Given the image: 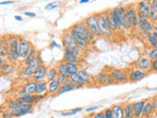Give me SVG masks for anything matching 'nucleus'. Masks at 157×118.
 Returning a JSON list of instances; mask_svg holds the SVG:
<instances>
[{"label": "nucleus", "mask_w": 157, "mask_h": 118, "mask_svg": "<svg viewBox=\"0 0 157 118\" xmlns=\"http://www.w3.org/2000/svg\"><path fill=\"white\" fill-rule=\"evenodd\" d=\"M150 6H151V0H140L136 4V8L137 14H139V17L149 19Z\"/></svg>", "instance_id": "6e6552de"}, {"label": "nucleus", "mask_w": 157, "mask_h": 118, "mask_svg": "<svg viewBox=\"0 0 157 118\" xmlns=\"http://www.w3.org/2000/svg\"><path fill=\"white\" fill-rule=\"evenodd\" d=\"M156 17H157V0H151L149 20L154 24L155 23V20H156Z\"/></svg>", "instance_id": "72a5a7b5"}, {"label": "nucleus", "mask_w": 157, "mask_h": 118, "mask_svg": "<svg viewBox=\"0 0 157 118\" xmlns=\"http://www.w3.org/2000/svg\"><path fill=\"white\" fill-rule=\"evenodd\" d=\"M103 111H104L105 118H113V110H112V107H107Z\"/></svg>", "instance_id": "c03bdc74"}, {"label": "nucleus", "mask_w": 157, "mask_h": 118, "mask_svg": "<svg viewBox=\"0 0 157 118\" xmlns=\"http://www.w3.org/2000/svg\"><path fill=\"white\" fill-rule=\"evenodd\" d=\"M36 82L31 79V80H29L21 88H20V91L18 92V95L19 96L34 95V92H36Z\"/></svg>", "instance_id": "2eb2a0df"}, {"label": "nucleus", "mask_w": 157, "mask_h": 118, "mask_svg": "<svg viewBox=\"0 0 157 118\" xmlns=\"http://www.w3.org/2000/svg\"><path fill=\"white\" fill-rule=\"evenodd\" d=\"M94 83L96 85H99V86H107V85H110V84H113L114 81H113L109 72L103 71L94 76Z\"/></svg>", "instance_id": "ddd939ff"}, {"label": "nucleus", "mask_w": 157, "mask_h": 118, "mask_svg": "<svg viewBox=\"0 0 157 118\" xmlns=\"http://www.w3.org/2000/svg\"><path fill=\"white\" fill-rule=\"evenodd\" d=\"M153 33H157V25H154V28H153Z\"/></svg>", "instance_id": "052dcab7"}, {"label": "nucleus", "mask_w": 157, "mask_h": 118, "mask_svg": "<svg viewBox=\"0 0 157 118\" xmlns=\"http://www.w3.org/2000/svg\"><path fill=\"white\" fill-rule=\"evenodd\" d=\"M70 29H72L73 31H75L76 33H78L83 38H86L88 42L94 41V39L96 38V37L94 36V34H93L90 31V30L86 28V26L83 24V22H78V23L74 24Z\"/></svg>", "instance_id": "f03ea898"}, {"label": "nucleus", "mask_w": 157, "mask_h": 118, "mask_svg": "<svg viewBox=\"0 0 157 118\" xmlns=\"http://www.w3.org/2000/svg\"><path fill=\"white\" fill-rule=\"evenodd\" d=\"M6 63H7V62H6V59H4V58L1 57V59H0V69L3 68L4 65H5Z\"/></svg>", "instance_id": "864d4df0"}, {"label": "nucleus", "mask_w": 157, "mask_h": 118, "mask_svg": "<svg viewBox=\"0 0 157 118\" xmlns=\"http://www.w3.org/2000/svg\"><path fill=\"white\" fill-rule=\"evenodd\" d=\"M129 74V82H139L144 79L147 75V73L139 70L137 68H132L128 71Z\"/></svg>", "instance_id": "6ab92c4d"}, {"label": "nucleus", "mask_w": 157, "mask_h": 118, "mask_svg": "<svg viewBox=\"0 0 157 118\" xmlns=\"http://www.w3.org/2000/svg\"><path fill=\"white\" fill-rule=\"evenodd\" d=\"M151 104H152V109H153V112L157 113V96H155L154 97L151 98Z\"/></svg>", "instance_id": "49530a36"}, {"label": "nucleus", "mask_w": 157, "mask_h": 118, "mask_svg": "<svg viewBox=\"0 0 157 118\" xmlns=\"http://www.w3.org/2000/svg\"><path fill=\"white\" fill-rule=\"evenodd\" d=\"M25 16H27V17H36V14L33 13V12H25Z\"/></svg>", "instance_id": "5fc2aeb1"}, {"label": "nucleus", "mask_w": 157, "mask_h": 118, "mask_svg": "<svg viewBox=\"0 0 157 118\" xmlns=\"http://www.w3.org/2000/svg\"><path fill=\"white\" fill-rule=\"evenodd\" d=\"M69 32L71 33L72 34V37H74V39L76 41V42L78 43V45L80 46L82 50H86V49L88 48V46H90V42H88L86 38H83L82 36H80L78 33H76L75 31H73L72 29H69Z\"/></svg>", "instance_id": "aec40b11"}, {"label": "nucleus", "mask_w": 157, "mask_h": 118, "mask_svg": "<svg viewBox=\"0 0 157 118\" xmlns=\"http://www.w3.org/2000/svg\"><path fill=\"white\" fill-rule=\"evenodd\" d=\"M123 106H124L125 118H136V113H135L132 102H125L123 103Z\"/></svg>", "instance_id": "b1692460"}, {"label": "nucleus", "mask_w": 157, "mask_h": 118, "mask_svg": "<svg viewBox=\"0 0 157 118\" xmlns=\"http://www.w3.org/2000/svg\"><path fill=\"white\" fill-rule=\"evenodd\" d=\"M17 100L20 103H21V104H24V103H33V104H36V103L37 102L36 95L19 96H17Z\"/></svg>", "instance_id": "bb28decb"}, {"label": "nucleus", "mask_w": 157, "mask_h": 118, "mask_svg": "<svg viewBox=\"0 0 157 118\" xmlns=\"http://www.w3.org/2000/svg\"><path fill=\"white\" fill-rule=\"evenodd\" d=\"M33 44L32 42L29 41L28 38L25 37H20L19 39V47H20V59L21 60H25L26 57L29 55V51L33 48Z\"/></svg>", "instance_id": "1a4fd4ad"}, {"label": "nucleus", "mask_w": 157, "mask_h": 118, "mask_svg": "<svg viewBox=\"0 0 157 118\" xmlns=\"http://www.w3.org/2000/svg\"><path fill=\"white\" fill-rule=\"evenodd\" d=\"M147 56H148L152 61L156 60V59H157V47H151L148 50Z\"/></svg>", "instance_id": "37998d69"}, {"label": "nucleus", "mask_w": 157, "mask_h": 118, "mask_svg": "<svg viewBox=\"0 0 157 118\" xmlns=\"http://www.w3.org/2000/svg\"><path fill=\"white\" fill-rule=\"evenodd\" d=\"M78 88L76 87V85L74 83H69V84H64V85H61L60 86V88H59V91L57 92L56 96H60L62 93H65V92H71V91H74Z\"/></svg>", "instance_id": "473e14b6"}, {"label": "nucleus", "mask_w": 157, "mask_h": 118, "mask_svg": "<svg viewBox=\"0 0 157 118\" xmlns=\"http://www.w3.org/2000/svg\"><path fill=\"white\" fill-rule=\"evenodd\" d=\"M154 36H155V37H156V39H157V33H154Z\"/></svg>", "instance_id": "e2e57ef3"}, {"label": "nucleus", "mask_w": 157, "mask_h": 118, "mask_svg": "<svg viewBox=\"0 0 157 118\" xmlns=\"http://www.w3.org/2000/svg\"><path fill=\"white\" fill-rule=\"evenodd\" d=\"M13 70H14V65H13V63L7 61V63L4 65V67L1 68V73H2V75L7 76V75H9V74H11V72H12Z\"/></svg>", "instance_id": "58836bf2"}, {"label": "nucleus", "mask_w": 157, "mask_h": 118, "mask_svg": "<svg viewBox=\"0 0 157 118\" xmlns=\"http://www.w3.org/2000/svg\"><path fill=\"white\" fill-rule=\"evenodd\" d=\"M98 26L100 28V31L102 33V36L105 37H111L113 36V31L110 29L109 25L106 20V12H99L96 13Z\"/></svg>", "instance_id": "39448f33"}, {"label": "nucleus", "mask_w": 157, "mask_h": 118, "mask_svg": "<svg viewBox=\"0 0 157 118\" xmlns=\"http://www.w3.org/2000/svg\"><path fill=\"white\" fill-rule=\"evenodd\" d=\"M7 60L11 63H17L20 60V47L18 41H10V52Z\"/></svg>", "instance_id": "f8f14e48"}, {"label": "nucleus", "mask_w": 157, "mask_h": 118, "mask_svg": "<svg viewBox=\"0 0 157 118\" xmlns=\"http://www.w3.org/2000/svg\"><path fill=\"white\" fill-rule=\"evenodd\" d=\"M88 2H90V0H80V4H85Z\"/></svg>", "instance_id": "bf43d9fd"}, {"label": "nucleus", "mask_w": 157, "mask_h": 118, "mask_svg": "<svg viewBox=\"0 0 157 118\" xmlns=\"http://www.w3.org/2000/svg\"><path fill=\"white\" fill-rule=\"evenodd\" d=\"M14 1H12V0H8V1H2L1 3H0V5H9V4H13Z\"/></svg>", "instance_id": "6e6d98bb"}, {"label": "nucleus", "mask_w": 157, "mask_h": 118, "mask_svg": "<svg viewBox=\"0 0 157 118\" xmlns=\"http://www.w3.org/2000/svg\"><path fill=\"white\" fill-rule=\"evenodd\" d=\"M20 105H21V103H20L16 98H13V100H10L8 102H7V109L13 111L14 109H16V108H18Z\"/></svg>", "instance_id": "ea45409f"}, {"label": "nucleus", "mask_w": 157, "mask_h": 118, "mask_svg": "<svg viewBox=\"0 0 157 118\" xmlns=\"http://www.w3.org/2000/svg\"><path fill=\"white\" fill-rule=\"evenodd\" d=\"M54 46H55V47H60V46H59L58 44L56 43V41H52L51 44H50V48H53Z\"/></svg>", "instance_id": "4d7b16f0"}, {"label": "nucleus", "mask_w": 157, "mask_h": 118, "mask_svg": "<svg viewBox=\"0 0 157 118\" xmlns=\"http://www.w3.org/2000/svg\"><path fill=\"white\" fill-rule=\"evenodd\" d=\"M113 110V118H125L124 116V106L122 103L114 104L112 106Z\"/></svg>", "instance_id": "c756f323"}, {"label": "nucleus", "mask_w": 157, "mask_h": 118, "mask_svg": "<svg viewBox=\"0 0 157 118\" xmlns=\"http://www.w3.org/2000/svg\"><path fill=\"white\" fill-rule=\"evenodd\" d=\"M63 61H65L66 63H74V64H80L82 61L81 55H78V53L75 51L71 50L70 48L64 47L63 51Z\"/></svg>", "instance_id": "9b49d317"}, {"label": "nucleus", "mask_w": 157, "mask_h": 118, "mask_svg": "<svg viewBox=\"0 0 157 118\" xmlns=\"http://www.w3.org/2000/svg\"><path fill=\"white\" fill-rule=\"evenodd\" d=\"M146 102V100H136L132 102L134 104V109L136 113V118H142V110H144V106Z\"/></svg>", "instance_id": "393cba45"}, {"label": "nucleus", "mask_w": 157, "mask_h": 118, "mask_svg": "<svg viewBox=\"0 0 157 118\" xmlns=\"http://www.w3.org/2000/svg\"><path fill=\"white\" fill-rule=\"evenodd\" d=\"M146 39H147V43H148L151 47H157V39L154 36L153 32L146 33Z\"/></svg>", "instance_id": "4c0bfd02"}, {"label": "nucleus", "mask_w": 157, "mask_h": 118, "mask_svg": "<svg viewBox=\"0 0 157 118\" xmlns=\"http://www.w3.org/2000/svg\"><path fill=\"white\" fill-rule=\"evenodd\" d=\"M14 118H19V117H14Z\"/></svg>", "instance_id": "69168bd1"}, {"label": "nucleus", "mask_w": 157, "mask_h": 118, "mask_svg": "<svg viewBox=\"0 0 157 118\" xmlns=\"http://www.w3.org/2000/svg\"><path fill=\"white\" fill-rule=\"evenodd\" d=\"M78 74L81 76V78L82 79V80L86 82V85H93V84H95L94 83V76H92L90 72H87L86 70V69L81 68L80 70H78Z\"/></svg>", "instance_id": "4be33fe9"}, {"label": "nucleus", "mask_w": 157, "mask_h": 118, "mask_svg": "<svg viewBox=\"0 0 157 118\" xmlns=\"http://www.w3.org/2000/svg\"><path fill=\"white\" fill-rule=\"evenodd\" d=\"M152 72L157 73V59L154 61H152Z\"/></svg>", "instance_id": "603ef678"}, {"label": "nucleus", "mask_w": 157, "mask_h": 118, "mask_svg": "<svg viewBox=\"0 0 157 118\" xmlns=\"http://www.w3.org/2000/svg\"><path fill=\"white\" fill-rule=\"evenodd\" d=\"M56 68L58 70V73L59 75L61 76H65V77H69V72H68V67H67V63L65 61H59L57 64H56Z\"/></svg>", "instance_id": "2f4dec72"}, {"label": "nucleus", "mask_w": 157, "mask_h": 118, "mask_svg": "<svg viewBox=\"0 0 157 118\" xmlns=\"http://www.w3.org/2000/svg\"><path fill=\"white\" fill-rule=\"evenodd\" d=\"M86 118H93V116L90 114V115H88V116H87V117H86Z\"/></svg>", "instance_id": "680f3d73"}, {"label": "nucleus", "mask_w": 157, "mask_h": 118, "mask_svg": "<svg viewBox=\"0 0 157 118\" xmlns=\"http://www.w3.org/2000/svg\"><path fill=\"white\" fill-rule=\"evenodd\" d=\"M36 101H42L44 98L46 97V95H36Z\"/></svg>", "instance_id": "3c124183"}, {"label": "nucleus", "mask_w": 157, "mask_h": 118, "mask_svg": "<svg viewBox=\"0 0 157 118\" xmlns=\"http://www.w3.org/2000/svg\"><path fill=\"white\" fill-rule=\"evenodd\" d=\"M153 113V109H152V104L150 100H146V102L144 106V110H142V118L144 117H148Z\"/></svg>", "instance_id": "e433bc0d"}, {"label": "nucleus", "mask_w": 157, "mask_h": 118, "mask_svg": "<svg viewBox=\"0 0 157 118\" xmlns=\"http://www.w3.org/2000/svg\"><path fill=\"white\" fill-rule=\"evenodd\" d=\"M60 86L61 85L58 83L57 80H53L51 82H49L48 83V91H47L48 96H56L59 88H60Z\"/></svg>", "instance_id": "a878e982"}, {"label": "nucleus", "mask_w": 157, "mask_h": 118, "mask_svg": "<svg viewBox=\"0 0 157 118\" xmlns=\"http://www.w3.org/2000/svg\"><path fill=\"white\" fill-rule=\"evenodd\" d=\"M91 115L93 116V118H105L104 111H100V112L93 113V114H91Z\"/></svg>", "instance_id": "de8ad7c7"}, {"label": "nucleus", "mask_w": 157, "mask_h": 118, "mask_svg": "<svg viewBox=\"0 0 157 118\" xmlns=\"http://www.w3.org/2000/svg\"><path fill=\"white\" fill-rule=\"evenodd\" d=\"M48 91V83L45 80H41L36 82V92L34 95H46Z\"/></svg>", "instance_id": "5701e85b"}, {"label": "nucleus", "mask_w": 157, "mask_h": 118, "mask_svg": "<svg viewBox=\"0 0 157 118\" xmlns=\"http://www.w3.org/2000/svg\"><path fill=\"white\" fill-rule=\"evenodd\" d=\"M37 54H38V52L36 50V48L34 47V46H33V48L31 49V51H29V55L24 60L25 65H28V64H29V63H32L33 61H34V59L36 58Z\"/></svg>", "instance_id": "f704fd0d"}, {"label": "nucleus", "mask_w": 157, "mask_h": 118, "mask_svg": "<svg viewBox=\"0 0 157 118\" xmlns=\"http://www.w3.org/2000/svg\"><path fill=\"white\" fill-rule=\"evenodd\" d=\"M8 38L10 41H18V39H20V36H17V34H8Z\"/></svg>", "instance_id": "09e8293b"}, {"label": "nucleus", "mask_w": 157, "mask_h": 118, "mask_svg": "<svg viewBox=\"0 0 157 118\" xmlns=\"http://www.w3.org/2000/svg\"><path fill=\"white\" fill-rule=\"evenodd\" d=\"M153 28H154V24L152 23L149 19L140 17L139 26H137L136 30H139L140 33H144L146 34L148 33L153 32Z\"/></svg>", "instance_id": "4468645a"}, {"label": "nucleus", "mask_w": 157, "mask_h": 118, "mask_svg": "<svg viewBox=\"0 0 157 118\" xmlns=\"http://www.w3.org/2000/svg\"><path fill=\"white\" fill-rule=\"evenodd\" d=\"M82 22L86 26V28L90 30V31L94 34L96 37H102V33L100 31L99 26H98L96 14H90V16H87Z\"/></svg>", "instance_id": "7ed1b4c3"}, {"label": "nucleus", "mask_w": 157, "mask_h": 118, "mask_svg": "<svg viewBox=\"0 0 157 118\" xmlns=\"http://www.w3.org/2000/svg\"><path fill=\"white\" fill-rule=\"evenodd\" d=\"M58 75H59V73H58V70H57L56 66L49 67L48 71H47V74H46V77H45V81L47 83H49V82H51L53 80H56Z\"/></svg>", "instance_id": "7c9ffc66"}, {"label": "nucleus", "mask_w": 157, "mask_h": 118, "mask_svg": "<svg viewBox=\"0 0 157 118\" xmlns=\"http://www.w3.org/2000/svg\"><path fill=\"white\" fill-rule=\"evenodd\" d=\"M154 25H157V17H156V20H155V23H154Z\"/></svg>", "instance_id": "0e129e2a"}, {"label": "nucleus", "mask_w": 157, "mask_h": 118, "mask_svg": "<svg viewBox=\"0 0 157 118\" xmlns=\"http://www.w3.org/2000/svg\"><path fill=\"white\" fill-rule=\"evenodd\" d=\"M10 52V41L8 36H3L0 39V56L6 59L9 56Z\"/></svg>", "instance_id": "f3484780"}, {"label": "nucleus", "mask_w": 157, "mask_h": 118, "mask_svg": "<svg viewBox=\"0 0 157 118\" xmlns=\"http://www.w3.org/2000/svg\"><path fill=\"white\" fill-rule=\"evenodd\" d=\"M136 68H137L139 70L149 73L152 72V60L148 56H140L135 63Z\"/></svg>", "instance_id": "9d476101"}, {"label": "nucleus", "mask_w": 157, "mask_h": 118, "mask_svg": "<svg viewBox=\"0 0 157 118\" xmlns=\"http://www.w3.org/2000/svg\"><path fill=\"white\" fill-rule=\"evenodd\" d=\"M43 61H42V58H41V55L40 53L37 54L36 58L34 59V61H33L32 63L28 64V65H25L24 67V70L22 72V77L23 78H26V79H31L33 78L34 72H36V68L38 65H40V64H42Z\"/></svg>", "instance_id": "20e7f679"}, {"label": "nucleus", "mask_w": 157, "mask_h": 118, "mask_svg": "<svg viewBox=\"0 0 157 118\" xmlns=\"http://www.w3.org/2000/svg\"><path fill=\"white\" fill-rule=\"evenodd\" d=\"M48 71V67L45 65L44 63L38 65L36 72H34L33 76L32 78V80L38 82V81H41V80H45V77H46V74Z\"/></svg>", "instance_id": "a211bd4d"}, {"label": "nucleus", "mask_w": 157, "mask_h": 118, "mask_svg": "<svg viewBox=\"0 0 157 118\" xmlns=\"http://www.w3.org/2000/svg\"><path fill=\"white\" fill-rule=\"evenodd\" d=\"M14 18H15V20H17V21H19V22H21L22 20H23V18L21 16H19V15H16V16H15Z\"/></svg>", "instance_id": "13d9d810"}, {"label": "nucleus", "mask_w": 157, "mask_h": 118, "mask_svg": "<svg viewBox=\"0 0 157 118\" xmlns=\"http://www.w3.org/2000/svg\"><path fill=\"white\" fill-rule=\"evenodd\" d=\"M125 7H126V11H127V17H128V20H129L132 28L136 29L137 26H139L140 17H139V14H137L136 5L130 4V5H127Z\"/></svg>", "instance_id": "423d86ee"}, {"label": "nucleus", "mask_w": 157, "mask_h": 118, "mask_svg": "<svg viewBox=\"0 0 157 118\" xmlns=\"http://www.w3.org/2000/svg\"><path fill=\"white\" fill-rule=\"evenodd\" d=\"M1 118H14L13 112H12L11 110H9V109L5 110V111H3V113H2V117H1Z\"/></svg>", "instance_id": "a18cd8bd"}, {"label": "nucleus", "mask_w": 157, "mask_h": 118, "mask_svg": "<svg viewBox=\"0 0 157 118\" xmlns=\"http://www.w3.org/2000/svg\"><path fill=\"white\" fill-rule=\"evenodd\" d=\"M109 73H110V75L113 79V81H114V83L122 84V83L129 82V74H128V71H126V70L112 68L109 70Z\"/></svg>", "instance_id": "0eeeda50"}, {"label": "nucleus", "mask_w": 157, "mask_h": 118, "mask_svg": "<svg viewBox=\"0 0 157 118\" xmlns=\"http://www.w3.org/2000/svg\"><path fill=\"white\" fill-rule=\"evenodd\" d=\"M97 108H98V106H90V107H86V113H90V112H92V111L96 110Z\"/></svg>", "instance_id": "8fccbe9b"}, {"label": "nucleus", "mask_w": 157, "mask_h": 118, "mask_svg": "<svg viewBox=\"0 0 157 118\" xmlns=\"http://www.w3.org/2000/svg\"><path fill=\"white\" fill-rule=\"evenodd\" d=\"M106 12V20H107V23L109 25L110 29L113 31V33H116L118 31H120L119 30V27H118L117 23L115 22V20L113 19L112 15H111V10H107Z\"/></svg>", "instance_id": "c85d7f7f"}, {"label": "nucleus", "mask_w": 157, "mask_h": 118, "mask_svg": "<svg viewBox=\"0 0 157 118\" xmlns=\"http://www.w3.org/2000/svg\"><path fill=\"white\" fill-rule=\"evenodd\" d=\"M61 39H62V43H63V46L64 47L70 48L71 50L75 51L76 53L78 54V55H81L82 49L78 45V43L76 42V41L72 37V34H71L70 32H69V30L63 32Z\"/></svg>", "instance_id": "f257e3e1"}, {"label": "nucleus", "mask_w": 157, "mask_h": 118, "mask_svg": "<svg viewBox=\"0 0 157 118\" xmlns=\"http://www.w3.org/2000/svg\"><path fill=\"white\" fill-rule=\"evenodd\" d=\"M69 78L71 79L72 83H74L76 85V87L78 88H83L86 86V82L82 80V79L81 78V76L78 75V73H75V74H71L70 76H69Z\"/></svg>", "instance_id": "cd10ccee"}, {"label": "nucleus", "mask_w": 157, "mask_h": 118, "mask_svg": "<svg viewBox=\"0 0 157 118\" xmlns=\"http://www.w3.org/2000/svg\"><path fill=\"white\" fill-rule=\"evenodd\" d=\"M111 15H112L113 19L115 20V22L117 23V25H118V27H119V30H120V31H122V30H124V29H123L122 22H121L120 14H119V11H118L117 7H114L113 9H111Z\"/></svg>", "instance_id": "c9c22d12"}, {"label": "nucleus", "mask_w": 157, "mask_h": 118, "mask_svg": "<svg viewBox=\"0 0 157 118\" xmlns=\"http://www.w3.org/2000/svg\"><path fill=\"white\" fill-rule=\"evenodd\" d=\"M33 108H34V104H33V103H24V104H21L16 109H14L12 112L14 117H20L32 112L33 110Z\"/></svg>", "instance_id": "dca6fc26"}, {"label": "nucleus", "mask_w": 157, "mask_h": 118, "mask_svg": "<svg viewBox=\"0 0 157 118\" xmlns=\"http://www.w3.org/2000/svg\"><path fill=\"white\" fill-rule=\"evenodd\" d=\"M93 1H96V0H93Z\"/></svg>", "instance_id": "338daca9"}, {"label": "nucleus", "mask_w": 157, "mask_h": 118, "mask_svg": "<svg viewBox=\"0 0 157 118\" xmlns=\"http://www.w3.org/2000/svg\"><path fill=\"white\" fill-rule=\"evenodd\" d=\"M62 5V2L61 1H53V2H50L48 3L47 5H45V7H44V10H53L57 7H60Z\"/></svg>", "instance_id": "79ce46f5"}, {"label": "nucleus", "mask_w": 157, "mask_h": 118, "mask_svg": "<svg viewBox=\"0 0 157 118\" xmlns=\"http://www.w3.org/2000/svg\"><path fill=\"white\" fill-rule=\"evenodd\" d=\"M67 67H68V72H69V76L71 74H75L78 73L80 70V65L78 64H74V63H67Z\"/></svg>", "instance_id": "a19ab883"}, {"label": "nucleus", "mask_w": 157, "mask_h": 118, "mask_svg": "<svg viewBox=\"0 0 157 118\" xmlns=\"http://www.w3.org/2000/svg\"><path fill=\"white\" fill-rule=\"evenodd\" d=\"M117 9H118V11H119L120 17H121V22H122V25H123V29H124V30L132 29L130 22H129V20H128V17H127L126 7L123 6V5H119V6H117Z\"/></svg>", "instance_id": "412c9836"}]
</instances>
